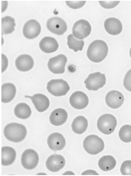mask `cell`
Returning a JSON list of instances; mask_svg holds the SVG:
<instances>
[{"label":"cell","instance_id":"obj_31","mask_svg":"<svg viewBox=\"0 0 131 176\" xmlns=\"http://www.w3.org/2000/svg\"><path fill=\"white\" fill-rule=\"evenodd\" d=\"M66 3L67 5L69 7L76 9L82 7L85 5L86 1H66Z\"/></svg>","mask_w":131,"mask_h":176},{"label":"cell","instance_id":"obj_20","mask_svg":"<svg viewBox=\"0 0 131 176\" xmlns=\"http://www.w3.org/2000/svg\"><path fill=\"white\" fill-rule=\"evenodd\" d=\"M68 113L66 111L62 108H58L53 110L49 117L51 123L57 126L61 125L67 121Z\"/></svg>","mask_w":131,"mask_h":176},{"label":"cell","instance_id":"obj_10","mask_svg":"<svg viewBox=\"0 0 131 176\" xmlns=\"http://www.w3.org/2000/svg\"><path fill=\"white\" fill-rule=\"evenodd\" d=\"M91 31V27L90 23L84 19L80 20L76 22L72 29L73 36L80 39L87 37L90 34Z\"/></svg>","mask_w":131,"mask_h":176},{"label":"cell","instance_id":"obj_26","mask_svg":"<svg viewBox=\"0 0 131 176\" xmlns=\"http://www.w3.org/2000/svg\"><path fill=\"white\" fill-rule=\"evenodd\" d=\"M16 24L15 19L9 16H6L1 18L2 34L12 33L15 30Z\"/></svg>","mask_w":131,"mask_h":176},{"label":"cell","instance_id":"obj_33","mask_svg":"<svg viewBox=\"0 0 131 176\" xmlns=\"http://www.w3.org/2000/svg\"><path fill=\"white\" fill-rule=\"evenodd\" d=\"M130 57L131 58V47L130 50Z\"/></svg>","mask_w":131,"mask_h":176},{"label":"cell","instance_id":"obj_4","mask_svg":"<svg viewBox=\"0 0 131 176\" xmlns=\"http://www.w3.org/2000/svg\"><path fill=\"white\" fill-rule=\"evenodd\" d=\"M117 123L116 119L113 115L105 114L99 117L97 125L99 131L105 134L109 135L114 131Z\"/></svg>","mask_w":131,"mask_h":176},{"label":"cell","instance_id":"obj_9","mask_svg":"<svg viewBox=\"0 0 131 176\" xmlns=\"http://www.w3.org/2000/svg\"><path fill=\"white\" fill-rule=\"evenodd\" d=\"M46 26L51 32L58 35H61L67 31V27L65 21L62 18L54 17L47 21Z\"/></svg>","mask_w":131,"mask_h":176},{"label":"cell","instance_id":"obj_22","mask_svg":"<svg viewBox=\"0 0 131 176\" xmlns=\"http://www.w3.org/2000/svg\"><path fill=\"white\" fill-rule=\"evenodd\" d=\"M16 157L15 150L12 147L4 146L1 148V165L9 166L13 163Z\"/></svg>","mask_w":131,"mask_h":176},{"label":"cell","instance_id":"obj_15","mask_svg":"<svg viewBox=\"0 0 131 176\" xmlns=\"http://www.w3.org/2000/svg\"><path fill=\"white\" fill-rule=\"evenodd\" d=\"M105 101L107 105L113 109L121 107L124 101V97L121 92L116 90H112L106 94Z\"/></svg>","mask_w":131,"mask_h":176},{"label":"cell","instance_id":"obj_28","mask_svg":"<svg viewBox=\"0 0 131 176\" xmlns=\"http://www.w3.org/2000/svg\"><path fill=\"white\" fill-rule=\"evenodd\" d=\"M119 135L123 142L125 143L131 142V125H126L122 126L119 131Z\"/></svg>","mask_w":131,"mask_h":176},{"label":"cell","instance_id":"obj_32","mask_svg":"<svg viewBox=\"0 0 131 176\" xmlns=\"http://www.w3.org/2000/svg\"><path fill=\"white\" fill-rule=\"evenodd\" d=\"M120 1H99L100 5L103 8L106 9L113 8L117 5Z\"/></svg>","mask_w":131,"mask_h":176},{"label":"cell","instance_id":"obj_13","mask_svg":"<svg viewBox=\"0 0 131 176\" xmlns=\"http://www.w3.org/2000/svg\"><path fill=\"white\" fill-rule=\"evenodd\" d=\"M65 161L62 155L55 153L50 156L47 159L46 166L51 172H56L62 169L64 166Z\"/></svg>","mask_w":131,"mask_h":176},{"label":"cell","instance_id":"obj_27","mask_svg":"<svg viewBox=\"0 0 131 176\" xmlns=\"http://www.w3.org/2000/svg\"><path fill=\"white\" fill-rule=\"evenodd\" d=\"M67 44L70 49L76 52L78 50H82L84 45L83 40H80L75 38L73 35L70 34L67 37Z\"/></svg>","mask_w":131,"mask_h":176},{"label":"cell","instance_id":"obj_16","mask_svg":"<svg viewBox=\"0 0 131 176\" xmlns=\"http://www.w3.org/2000/svg\"><path fill=\"white\" fill-rule=\"evenodd\" d=\"M24 97L31 99L35 108L40 112L45 111L49 107V100L48 98L44 94H37L32 96L25 95Z\"/></svg>","mask_w":131,"mask_h":176},{"label":"cell","instance_id":"obj_14","mask_svg":"<svg viewBox=\"0 0 131 176\" xmlns=\"http://www.w3.org/2000/svg\"><path fill=\"white\" fill-rule=\"evenodd\" d=\"M47 143L49 148L56 152L64 149L66 145V141L62 134L58 132H54L48 136Z\"/></svg>","mask_w":131,"mask_h":176},{"label":"cell","instance_id":"obj_23","mask_svg":"<svg viewBox=\"0 0 131 176\" xmlns=\"http://www.w3.org/2000/svg\"><path fill=\"white\" fill-rule=\"evenodd\" d=\"M88 126L87 119L83 116H79L73 120L71 124L73 131L78 134H81L86 130Z\"/></svg>","mask_w":131,"mask_h":176},{"label":"cell","instance_id":"obj_30","mask_svg":"<svg viewBox=\"0 0 131 176\" xmlns=\"http://www.w3.org/2000/svg\"><path fill=\"white\" fill-rule=\"evenodd\" d=\"M123 84L125 89L131 92V69L126 74L123 80Z\"/></svg>","mask_w":131,"mask_h":176},{"label":"cell","instance_id":"obj_8","mask_svg":"<svg viewBox=\"0 0 131 176\" xmlns=\"http://www.w3.org/2000/svg\"><path fill=\"white\" fill-rule=\"evenodd\" d=\"M67 61V57L63 54H60L50 58L47 66L49 70L55 74H62L65 71V67Z\"/></svg>","mask_w":131,"mask_h":176},{"label":"cell","instance_id":"obj_18","mask_svg":"<svg viewBox=\"0 0 131 176\" xmlns=\"http://www.w3.org/2000/svg\"><path fill=\"white\" fill-rule=\"evenodd\" d=\"M104 26L107 32L113 35L120 34L123 28L120 20L114 18H110L106 19L104 23Z\"/></svg>","mask_w":131,"mask_h":176},{"label":"cell","instance_id":"obj_6","mask_svg":"<svg viewBox=\"0 0 131 176\" xmlns=\"http://www.w3.org/2000/svg\"><path fill=\"white\" fill-rule=\"evenodd\" d=\"M84 82L88 90L97 91L105 84L106 78L105 74L96 72L89 75Z\"/></svg>","mask_w":131,"mask_h":176},{"label":"cell","instance_id":"obj_2","mask_svg":"<svg viewBox=\"0 0 131 176\" xmlns=\"http://www.w3.org/2000/svg\"><path fill=\"white\" fill-rule=\"evenodd\" d=\"M27 134V129L23 125L12 122L7 125L3 130V134L9 141L18 143L23 141Z\"/></svg>","mask_w":131,"mask_h":176},{"label":"cell","instance_id":"obj_3","mask_svg":"<svg viewBox=\"0 0 131 176\" xmlns=\"http://www.w3.org/2000/svg\"><path fill=\"white\" fill-rule=\"evenodd\" d=\"M85 150L89 154L94 155L101 152L104 148L103 140L97 135H90L87 136L83 142Z\"/></svg>","mask_w":131,"mask_h":176},{"label":"cell","instance_id":"obj_29","mask_svg":"<svg viewBox=\"0 0 131 176\" xmlns=\"http://www.w3.org/2000/svg\"><path fill=\"white\" fill-rule=\"evenodd\" d=\"M120 170L123 175H131V161H124L121 165Z\"/></svg>","mask_w":131,"mask_h":176},{"label":"cell","instance_id":"obj_11","mask_svg":"<svg viewBox=\"0 0 131 176\" xmlns=\"http://www.w3.org/2000/svg\"><path fill=\"white\" fill-rule=\"evenodd\" d=\"M41 31V26L40 23L35 19H30L24 24L23 33L27 39H33L37 37Z\"/></svg>","mask_w":131,"mask_h":176},{"label":"cell","instance_id":"obj_7","mask_svg":"<svg viewBox=\"0 0 131 176\" xmlns=\"http://www.w3.org/2000/svg\"><path fill=\"white\" fill-rule=\"evenodd\" d=\"M39 157L37 152L32 149L25 150L23 153L21 157V163L25 169L31 170L37 165Z\"/></svg>","mask_w":131,"mask_h":176},{"label":"cell","instance_id":"obj_5","mask_svg":"<svg viewBox=\"0 0 131 176\" xmlns=\"http://www.w3.org/2000/svg\"><path fill=\"white\" fill-rule=\"evenodd\" d=\"M46 89L48 92L55 96L65 95L70 89L67 82L62 79H52L47 84Z\"/></svg>","mask_w":131,"mask_h":176},{"label":"cell","instance_id":"obj_24","mask_svg":"<svg viewBox=\"0 0 131 176\" xmlns=\"http://www.w3.org/2000/svg\"><path fill=\"white\" fill-rule=\"evenodd\" d=\"M14 113L18 118L26 119L30 116L32 111L28 105L24 103H21L15 106L14 109Z\"/></svg>","mask_w":131,"mask_h":176},{"label":"cell","instance_id":"obj_19","mask_svg":"<svg viewBox=\"0 0 131 176\" xmlns=\"http://www.w3.org/2000/svg\"><path fill=\"white\" fill-rule=\"evenodd\" d=\"M39 47L41 50L46 53H52L58 49L59 44L54 38L46 36L43 38L39 43Z\"/></svg>","mask_w":131,"mask_h":176},{"label":"cell","instance_id":"obj_21","mask_svg":"<svg viewBox=\"0 0 131 176\" xmlns=\"http://www.w3.org/2000/svg\"><path fill=\"white\" fill-rule=\"evenodd\" d=\"M16 92V87L12 83L3 84L1 86V102L4 103L10 102L15 97Z\"/></svg>","mask_w":131,"mask_h":176},{"label":"cell","instance_id":"obj_17","mask_svg":"<svg viewBox=\"0 0 131 176\" xmlns=\"http://www.w3.org/2000/svg\"><path fill=\"white\" fill-rule=\"evenodd\" d=\"M34 64L33 59L30 55L23 54L18 56L15 61V65L18 70L21 72L30 70Z\"/></svg>","mask_w":131,"mask_h":176},{"label":"cell","instance_id":"obj_12","mask_svg":"<svg viewBox=\"0 0 131 176\" xmlns=\"http://www.w3.org/2000/svg\"><path fill=\"white\" fill-rule=\"evenodd\" d=\"M71 105L77 109H82L88 105L89 99L87 95L80 91H76L72 93L69 98Z\"/></svg>","mask_w":131,"mask_h":176},{"label":"cell","instance_id":"obj_1","mask_svg":"<svg viewBox=\"0 0 131 176\" xmlns=\"http://www.w3.org/2000/svg\"><path fill=\"white\" fill-rule=\"evenodd\" d=\"M108 50L107 44L104 41L95 40L89 45L87 51V56L91 61L100 63L106 58Z\"/></svg>","mask_w":131,"mask_h":176},{"label":"cell","instance_id":"obj_25","mask_svg":"<svg viewBox=\"0 0 131 176\" xmlns=\"http://www.w3.org/2000/svg\"><path fill=\"white\" fill-rule=\"evenodd\" d=\"M116 164L114 158L110 155L104 156L101 157L98 162L99 168L103 171H107L114 168Z\"/></svg>","mask_w":131,"mask_h":176}]
</instances>
